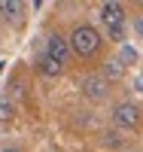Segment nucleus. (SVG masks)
Listing matches in <instances>:
<instances>
[{"instance_id":"f257e3e1","label":"nucleus","mask_w":143,"mask_h":152,"mask_svg":"<svg viewBox=\"0 0 143 152\" xmlns=\"http://www.w3.org/2000/svg\"><path fill=\"white\" fill-rule=\"evenodd\" d=\"M70 52L73 55H79V58H92L98 55V49H100V34L92 28V24H76V28L70 31Z\"/></svg>"},{"instance_id":"f03ea898","label":"nucleus","mask_w":143,"mask_h":152,"mask_svg":"<svg viewBox=\"0 0 143 152\" xmlns=\"http://www.w3.org/2000/svg\"><path fill=\"white\" fill-rule=\"evenodd\" d=\"M100 18H103V28H107L110 40L122 43L125 40V9L119 3H103L100 6Z\"/></svg>"},{"instance_id":"7ed1b4c3","label":"nucleus","mask_w":143,"mask_h":152,"mask_svg":"<svg viewBox=\"0 0 143 152\" xmlns=\"http://www.w3.org/2000/svg\"><path fill=\"white\" fill-rule=\"evenodd\" d=\"M140 122H143V113H140L137 104H128V100L116 104V110H113V125H116L119 131H137Z\"/></svg>"},{"instance_id":"20e7f679","label":"nucleus","mask_w":143,"mask_h":152,"mask_svg":"<svg viewBox=\"0 0 143 152\" xmlns=\"http://www.w3.org/2000/svg\"><path fill=\"white\" fill-rule=\"evenodd\" d=\"M46 55L64 67V64H67V58H70V46H67V40H64V37H58V34H52L49 40H46Z\"/></svg>"},{"instance_id":"39448f33","label":"nucleus","mask_w":143,"mask_h":152,"mask_svg":"<svg viewBox=\"0 0 143 152\" xmlns=\"http://www.w3.org/2000/svg\"><path fill=\"white\" fill-rule=\"evenodd\" d=\"M82 94L88 97V100H103L107 97V79H103L100 73H95V76H85L82 79Z\"/></svg>"},{"instance_id":"423d86ee","label":"nucleus","mask_w":143,"mask_h":152,"mask_svg":"<svg viewBox=\"0 0 143 152\" xmlns=\"http://www.w3.org/2000/svg\"><path fill=\"white\" fill-rule=\"evenodd\" d=\"M37 70H40L43 76H49V79H55V76H61V64H58V61H52L49 55H40V61H37Z\"/></svg>"},{"instance_id":"0eeeda50","label":"nucleus","mask_w":143,"mask_h":152,"mask_svg":"<svg viewBox=\"0 0 143 152\" xmlns=\"http://www.w3.org/2000/svg\"><path fill=\"white\" fill-rule=\"evenodd\" d=\"M0 12H3L6 18H18L21 15V3H15V0H0Z\"/></svg>"},{"instance_id":"6e6552de","label":"nucleus","mask_w":143,"mask_h":152,"mask_svg":"<svg viewBox=\"0 0 143 152\" xmlns=\"http://www.w3.org/2000/svg\"><path fill=\"white\" fill-rule=\"evenodd\" d=\"M103 76V79H119V76H122V61H107V73H100Z\"/></svg>"},{"instance_id":"1a4fd4ad","label":"nucleus","mask_w":143,"mask_h":152,"mask_svg":"<svg viewBox=\"0 0 143 152\" xmlns=\"http://www.w3.org/2000/svg\"><path fill=\"white\" fill-rule=\"evenodd\" d=\"M12 119V104L9 100H0V122H9Z\"/></svg>"},{"instance_id":"9d476101","label":"nucleus","mask_w":143,"mask_h":152,"mask_svg":"<svg viewBox=\"0 0 143 152\" xmlns=\"http://www.w3.org/2000/svg\"><path fill=\"white\" fill-rule=\"evenodd\" d=\"M122 61H128V64L137 61V52H134V49H128V46H122Z\"/></svg>"},{"instance_id":"9b49d317","label":"nucleus","mask_w":143,"mask_h":152,"mask_svg":"<svg viewBox=\"0 0 143 152\" xmlns=\"http://www.w3.org/2000/svg\"><path fill=\"white\" fill-rule=\"evenodd\" d=\"M134 28H137V37L143 40V18H137V24H134Z\"/></svg>"},{"instance_id":"f8f14e48","label":"nucleus","mask_w":143,"mask_h":152,"mask_svg":"<svg viewBox=\"0 0 143 152\" xmlns=\"http://www.w3.org/2000/svg\"><path fill=\"white\" fill-rule=\"evenodd\" d=\"M134 88H137V91H143V73H140L137 79H134Z\"/></svg>"},{"instance_id":"ddd939ff","label":"nucleus","mask_w":143,"mask_h":152,"mask_svg":"<svg viewBox=\"0 0 143 152\" xmlns=\"http://www.w3.org/2000/svg\"><path fill=\"white\" fill-rule=\"evenodd\" d=\"M3 152H18V149H3Z\"/></svg>"}]
</instances>
